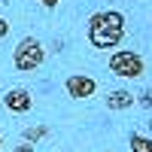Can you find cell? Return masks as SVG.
I'll return each mask as SVG.
<instances>
[{
    "mask_svg": "<svg viewBox=\"0 0 152 152\" xmlns=\"http://www.w3.org/2000/svg\"><path fill=\"white\" fill-rule=\"evenodd\" d=\"M125 37V18L122 12H113V9H104V12H94L88 18V40H91L94 49H116Z\"/></svg>",
    "mask_w": 152,
    "mask_h": 152,
    "instance_id": "1",
    "label": "cell"
},
{
    "mask_svg": "<svg viewBox=\"0 0 152 152\" xmlns=\"http://www.w3.org/2000/svg\"><path fill=\"white\" fill-rule=\"evenodd\" d=\"M43 61H46V49H43V43L37 40V37H24L18 43V49L12 52V64H15V70H21V73L37 70Z\"/></svg>",
    "mask_w": 152,
    "mask_h": 152,
    "instance_id": "2",
    "label": "cell"
},
{
    "mask_svg": "<svg viewBox=\"0 0 152 152\" xmlns=\"http://www.w3.org/2000/svg\"><path fill=\"white\" fill-rule=\"evenodd\" d=\"M110 70L122 79H140L146 73V61H143V55L131 52V49H119V52L110 55Z\"/></svg>",
    "mask_w": 152,
    "mask_h": 152,
    "instance_id": "3",
    "label": "cell"
},
{
    "mask_svg": "<svg viewBox=\"0 0 152 152\" xmlns=\"http://www.w3.org/2000/svg\"><path fill=\"white\" fill-rule=\"evenodd\" d=\"M64 88H67V97H73V100H88V97L97 91V82L91 79V76H85V73H73V76H67Z\"/></svg>",
    "mask_w": 152,
    "mask_h": 152,
    "instance_id": "4",
    "label": "cell"
},
{
    "mask_svg": "<svg viewBox=\"0 0 152 152\" xmlns=\"http://www.w3.org/2000/svg\"><path fill=\"white\" fill-rule=\"evenodd\" d=\"M3 104H6V110L9 113H28L31 107H34V97H31V91L28 88H9V91L3 94Z\"/></svg>",
    "mask_w": 152,
    "mask_h": 152,
    "instance_id": "5",
    "label": "cell"
},
{
    "mask_svg": "<svg viewBox=\"0 0 152 152\" xmlns=\"http://www.w3.org/2000/svg\"><path fill=\"white\" fill-rule=\"evenodd\" d=\"M134 104H137V94L128 91V88L110 91V97H107V107H110V110H128V107H134Z\"/></svg>",
    "mask_w": 152,
    "mask_h": 152,
    "instance_id": "6",
    "label": "cell"
},
{
    "mask_svg": "<svg viewBox=\"0 0 152 152\" xmlns=\"http://www.w3.org/2000/svg\"><path fill=\"white\" fill-rule=\"evenodd\" d=\"M131 152H152V137H143V134H131Z\"/></svg>",
    "mask_w": 152,
    "mask_h": 152,
    "instance_id": "7",
    "label": "cell"
},
{
    "mask_svg": "<svg viewBox=\"0 0 152 152\" xmlns=\"http://www.w3.org/2000/svg\"><path fill=\"white\" fill-rule=\"evenodd\" d=\"M49 134L46 125H37V128H24V143H37V140H43V137Z\"/></svg>",
    "mask_w": 152,
    "mask_h": 152,
    "instance_id": "8",
    "label": "cell"
},
{
    "mask_svg": "<svg viewBox=\"0 0 152 152\" xmlns=\"http://www.w3.org/2000/svg\"><path fill=\"white\" fill-rule=\"evenodd\" d=\"M137 104H140V107H146V110H152V88H146V91H140V94H137Z\"/></svg>",
    "mask_w": 152,
    "mask_h": 152,
    "instance_id": "9",
    "label": "cell"
},
{
    "mask_svg": "<svg viewBox=\"0 0 152 152\" xmlns=\"http://www.w3.org/2000/svg\"><path fill=\"white\" fill-rule=\"evenodd\" d=\"M12 152H34V143H21V146H12Z\"/></svg>",
    "mask_w": 152,
    "mask_h": 152,
    "instance_id": "10",
    "label": "cell"
},
{
    "mask_svg": "<svg viewBox=\"0 0 152 152\" xmlns=\"http://www.w3.org/2000/svg\"><path fill=\"white\" fill-rule=\"evenodd\" d=\"M6 31H9V21H6V18H0V40L6 37Z\"/></svg>",
    "mask_w": 152,
    "mask_h": 152,
    "instance_id": "11",
    "label": "cell"
},
{
    "mask_svg": "<svg viewBox=\"0 0 152 152\" xmlns=\"http://www.w3.org/2000/svg\"><path fill=\"white\" fill-rule=\"evenodd\" d=\"M58 3H61V0H40V6H46V9H55Z\"/></svg>",
    "mask_w": 152,
    "mask_h": 152,
    "instance_id": "12",
    "label": "cell"
},
{
    "mask_svg": "<svg viewBox=\"0 0 152 152\" xmlns=\"http://www.w3.org/2000/svg\"><path fill=\"white\" fill-rule=\"evenodd\" d=\"M0 149H3V137H0Z\"/></svg>",
    "mask_w": 152,
    "mask_h": 152,
    "instance_id": "13",
    "label": "cell"
},
{
    "mask_svg": "<svg viewBox=\"0 0 152 152\" xmlns=\"http://www.w3.org/2000/svg\"><path fill=\"white\" fill-rule=\"evenodd\" d=\"M149 134H152V122H149Z\"/></svg>",
    "mask_w": 152,
    "mask_h": 152,
    "instance_id": "14",
    "label": "cell"
}]
</instances>
